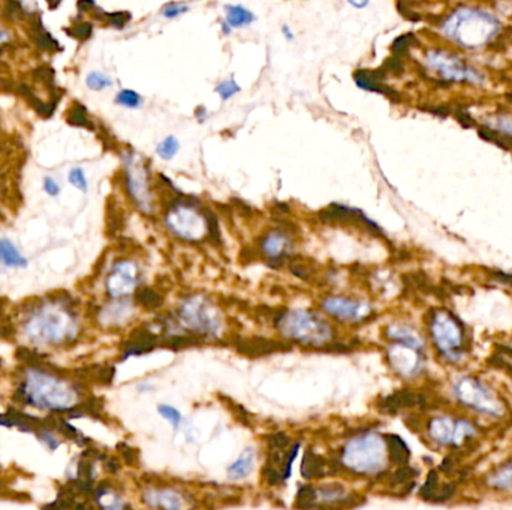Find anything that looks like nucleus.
Listing matches in <instances>:
<instances>
[{
  "mask_svg": "<svg viewBox=\"0 0 512 510\" xmlns=\"http://www.w3.org/2000/svg\"><path fill=\"white\" fill-rule=\"evenodd\" d=\"M443 32L457 44L477 48L489 42L499 32V21L487 12L475 9L457 11L443 24Z\"/></svg>",
  "mask_w": 512,
  "mask_h": 510,
  "instance_id": "f257e3e1",
  "label": "nucleus"
},
{
  "mask_svg": "<svg viewBox=\"0 0 512 510\" xmlns=\"http://www.w3.org/2000/svg\"><path fill=\"white\" fill-rule=\"evenodd\" d=\"M24 398L45 410H68L77 404V392L68 383L41 371H30L24 383Z\"/></svg>",
  "mask_w": 512,
  "mask_h": 510,
  "instance_id": "f03ea898",
  "label": "nucleus"
},
{
  "mask_svg": "<svg viewBox=\"0 0 512 510\" xmlns=\"http://www.w3.org/2000/svg\"><path fill=\"white\" fill-rule=\"evenodd\" d=\"M280 332L291 340L310 346L327 344L333 337V329L328 323L318 315L295 310L276 317Z\"/></svg>",
  "mask_w": 512,
  "mask_h": 510,
  "instance_id": "7ed1b4c3",
  "label": "nucleus"
},
{
  "mask_svg": "<svg viewBox=\"0 0 512 510\" xmlns=\"http://www.w3.org/2000/svg\"><path fill=\"white\" fill-rule=\"evenodd\" d=\"M388 446L379 435H363L349 442L343 452V463L357 473L371 475L385 467Z\"/></svg>",
  "mask_w": 512,
  "mask_h": 510,
  "instance_id": "20e7f679",
  "label": "nucleus"
},
{
  "mask_svg": "<svg viewBox=\"0 0 512 510\" xmlns=\"http://www.w3.org/2000/svg\"><path fill=\"white\" fill-rule=\"evenodd\" d=\"M453 392L460 404L475 410L477 413L493 418H501L505 413V407L497 395L475 377L457 379L453 384Z\"/></svg>",
  "mask_w": 512,
  "mask_h": 510,
  "instance_id": "39448f33",
  "label": "nucleus"
},
{
  "mask_svg": "<svg viewBox=\"0 0 512 510\" xmlns=\"http://www.w3.org/2000/svg\"><path fill=\"white\" fill-rule=\"evenodd\" d=\"M430 334L436 349L449 363H458L463 358V328L448 312L439 310L431 316Z\"/></svg>",
  "mask_w": 512,
  "mask_h": 510,
  "instance_id": "423d86ee",
  "label": "nucleus"
},
{
  "mask_svg": "<svg viewBox=\"0 0 512 510\" xmlns=\"http://www.w3.org/2000/svg\"><path fill=\"white\" fill-rule=\"evenodd\" d=\"M73 322L69 315L56 310H42L32 317L28 325L29 337L41 343H60L71 337Z\"/></svg>",
  "mask_w": 512,
  "mask_h": 510,
  "instance_id": "0eeeda50",
  "label": "nucleus"
},
{
  "mask_svg": "<svg viewBox=\"0 0 512 510\" xmlns=\"http://www.w3.org/2000/svg\"><path fill=\"white\" fill-rule=\"evenodd\" d=\"M180 320L198 334L213 335L220 328V317L215 307H211L201 296L187 298L180 307Z\"/></svg>",
  "mask_w": 512,
  "mask_h": 510,
  "instance_id": "6e6552de",
  "label": "nucleus"
},
{
  "mask_svg": "<svg viewBox=\"0 0 512 510\" xmlns=\"http://www.w3.org/2000/svg\"><path fill=\"white\" fill-rule=\"evenodd\" d=\"M477 428L470 420L454 416H438L429 425L430 439L439 446H460L475 435Z\"/></svg>",
  "mask_w": 512,
  "mask_h": 510,
  "instance_id": "1a4fd4ad",
  "label": "nucleus"
},
{
  "mask_svg": "<svg viewBox=\"0 0 512 510\" xmlns=\"http://www.w3.org/2000/svg\"><path fill=\"white\" fill-rule=\"evenodd\" d=\"M167 225L169 226L171 232L189 241L199 240L206 231L208 232L207 217L204 220L203 216L198 214L191 205L184 204L171 210V213L167 217Z\"/></svg>",
  "mask_w": 512,
  "mask_h": 510,
  "instance_id": "9d476101",
  "label": "nucleus"
},
{
  "mask_svg": "<svg viewBox=\"0 0 512 510\" xmlns=\"http://www.w3.org/2000/svg\"><path fill=\"white\" fill-rule=\"evenodd\" d=\"M429 66L438 71L442 77L453 81H468L480 83L481 77L475 69L466 65L463 60L446 51H431L427 56Z\"/></svg>",
  "mask_w": 512,
  "mask_h": 510,
  "instance_id": "9b49d317",
  "label": "nucleus"
},
{
  "mask_svg": "<svg viewBox=\"0 0 512 510\" xmlns=\"http://www.w3.org/2000/svg\"><path fill=\"white\" fill-rule=\"evenodd\" d=\"M322 308L330 316H334L342 322H361L371 315V307L343 296H330L322 303Z\"/></svg>",
  "mask_w": 512,
  "mask_h": 510,
  "instance_id": "f8f14e48",
  "label": "nucleus"
},
{
  "mask_svg": "<svg viewBox=\"0 0 512 510\" xmlns=\"http://www.w3.org/2000/svg\"><path fill=\"white\" fill-rule=\"evenodd\" d=\"M388 360L393 370L403 377H414L422 368V356L419 349L402 343H394L388 351Z\"/></svg>",
  "mask_w": 512,
  "mask_h": 510,
  "instance_id": "ddd939ff",
  "label": "nucleus"
},
{
  "mask_svg": "<svg viewBox=\"0 0 512 510\" xmlns=\"http://www.w3.org/2000/svg\"><path fill=\"white\" fill-rule=\"evenodd\" d=\"M319 217L323 221H327V223L351 221V223H354L355 226H361V228H363L367 232H371L374 235H379L381 233V229L378 228L376 223H374L373 220H370L366 214H363L358 210L347 208L345 205L333 204L331 207H328L326 210H322L321 213H319Z\"/></svg>",
  "mask_w": 512,
  "mask_h": 510,
  "instance_id": "4468645a",
  "label": "nucleus"
},
{
  "mask_svg": "<svg viewBox=\"0 0 512 510\" xmlns=\"http://www.w3.org/2000/svg\"><path fill=\"white\" fill-rule=\"evenodd\" d=\"M136 267L128 260L119 262L112 268L107 280V291L111 296H126L136 288Z\"/></svg>",
  "mask_w": 512,
  "mask_h": 510,
  "instance_id": "2eb2a0df",
  "label": "nucleus"
},
{
  "mask_svg": "<svg viewBox=\"0 0 512 510\" xmlns=\"http://www.w3.org/2000/svg\"><path fill=\"white\" fill-rule=\"evenodd\" d=\"M128 186L129 192L133 198V201L138 204V207L144 211V213H152V198H150V192L147 188V177L145 172L141 166H131L128 164Z\"/></svg>",
  "mask_w": 512,
  "mask_h": 510,
  "instance_id": "dca6fc26",
  "label": "nucleus"
},
{
  "mask_svg": "<svg viewBox=\"0 0 512 510\" xmlns=\"http://www.w3.org/2000/svg\"><path fill=\"white\" fill-rule=\"evenodd\" d=\"M291 243L288 235L280 231H273L267 233L261 241V250L270 260H282L290 253Z\"/></svg>",
  "mask_w": 512,
  "mask_h": 510,
  "instance_id": "f3484780",
  "label": "nucleus"
},
{
  "mask_svg": "<svg viewBox=\"0 0 512 510\" xmlns=\"http://www.w3.org/2000/svg\"><path fill=\"white\" fill-rule=\"evenodd\" d=\"M237 349H239V352L249 355V356H264V355H270L274 352L288 351L290 347L279 341H273V340H267L262 337H252V339H244L240 343H237Z\"/></svg>",
  "mask_w": 512,
  "mask_h": 510,
  "instance_id": "a211bd4d",
  "label": "nucleus"
},
{
  "mask_svg": "<svg viewBox=\"0 0 512 510\" xmlns=\"http://www.w3.org/2000/svg\"><path fill=\"white\" fill-rule=\"evenodd\" d=\"M159 344H160V339L156 334L150 332L147 329H138L132 335L131 340L126 343L123 358L147 353L150 351H153L155 347Z\"/></svg>",
  "mask_w": 512,
  "mask_h": 510,
  "instance_id": "6ab92c4d",
  "label": "nucleus"
},
{
  "mask_svg": "<svg viewBox=\"0 0 512 510\" xmlns=\"http://www.w3.org/2000/svg\"><path fill=\"white\" fill-rule=\"evenodd\" d=\"M183 497L174 490H152L147 491L144 495V500L147 504L153 507H164V509H180L184 506Z\"/></svg>",
  "mask_w": 512,
  "mask_h": 510,
  "instance_id": "aec40b11",
  "label": "nucleus"
},
{
  "mask_svg": "<svg viewBox=\"0 0 512 510\" xmlns=\"http://www.w3.org/2000/svg\"><path fill=\"white\" fill-rule=\"evenodd\" d=\"M328 467H330V463L326 458L316 455L309 449V451H306L304 458H303L302 475L306 479H321L323 476H327V471H330V470H327Z\"/></svg>",
  "mask_w": 512,
  "mask_h": 510,
  "instance_id": "412c9836",
  "label": "nucleus"
},
{
  "mask_svg": "<svg viewBox=\"0 0 512 510\" xmlns=\"http://www.w3.org/2000/svg\"><path fill=\"white\" fill-rule=\"evenodd\" d=\"M386 335H388V339H391L395 343L412 346L419 351L424 346L418 332L405 325H391L388 329H386Z\"/></svg>",
  "mask_w": 512,
  "mask_h": 510,
  "instance_id": "4be33fe9",
  "label": "nucleus"
},
{
  "mask_svg": "<svg viewBox=\"0 0 512 510\" xmlns=\"http://www.w3.org/2000/svg\"><path fill=\"white\" fill-rule=\"evenodd\" d=\"M0 262L8 268L28 267V260L17 250V247L6 238L0 240Z\"/></svg>",
  "mask_w": 512,
  "mask_h": 510,
  "instance_id": "5701e85b",
  "label": "nucleus"
},
{
  "mask_svg": "<svg viewBox=\"0 0 512 510\" xmlns=\"http://www.w3.org/2000/svg\"><path fill=\"white\" fill-rule=\"evenodd\" d=\"M29 35L32 41L40 47L42 49H48V51H59L60 49V45L57 41H54L52 38V35L47 33L42 28V23L41 20L37 21H32L30 24V29H29Z\"/></svg>",
  "mask_w": 512,
  "mask_h": 510,
  "instance_id": "b1692460",
  "label": "nucleus"
},
{
  "mask_svg": "<svg viewBox=\"0 0 512 510\" xmlns=\"http://www.w3.org/2000/svg\"><path fill=\"white\" fill-rule=\"evenodd\" d=\"M254 461H255V452L252 449H246L239 458H237V461L228 467L230 478L231 479L246 478L254 468Z\"/></svg>",
  "mask_w": 512,
  "mask_h": 510,
  "instance_id": "393cba45",
  "label": "nucleus"
},
{
  "mask_svg": "<svg viewBox=\"0 0 512 510\" xmlns=\"http://www.w3.org/2000/svg\"><path fill=\"white\" fill-rule=\"evenodd\" d=\"M386 446H388V458L395 464H406L409 459V447L398 437V435H388L386 437Z\"/></svg>",
  "mask_w": 512,
  "mask_h": 510,
  "instance_id": "a878e982",
  "label": "nucleus"
},
{
  "mask_svg": "<svg viewBox=\"0 0 512 510\" xmlns=\"http://www.w3.org/2000/svg\"><path fill=\"white\" fill-rule=\"evenodd\" d=\"M414 401H415L414 395H412L407 391H402V392H397V394L386 396L385 400L381 403V408L385 410V412L395 413L403 407L412 406V404H414Z\"/></svg>",
  "mask_w": 512,
  "mask_h": 510,
  "instance_id": "bb28decb",
  "label": "nucleus"
},
{
  "mask_svg": "<svg viewBox=\"0 0 512 510\" xmlns=\"http://www.w3.org/2000/svg\"><path fill=\"white\" fill-rule=\"evenodd\" d=\"M489 485L494 490H512V461L499 467L489 478Z\"/></svg>",
  "mask_w": 512,
  "mask_h": 510,
  "instance_id": "cd10ccee",
  "label": "nucleus"
},
{
  "mask_svg": "<svg viewBox=\"0 0 512 510\" xmlns=\"http://www.w3.org/2000/svg\"><path fill=\"white\" fill-rule=\"evenodd\" d=\"M227 23L231 28H243L255 20L252 12L244 9L243 6H227Z\"/></svg>",
  "mask_w": 512,
  "mask_h": 510,
  "instance_id": "c85d7f7f",
  "label": "nucleus"
},
{
  "mask_svg": "<svg viewBox=\"0 0 512 510\" xmlns=\"http://www.w3.org/2000/svg\"><path fill=\"white\" fill-rule=\"evenodd\" d=\"M136 303L147 310H156L162 305V295L152 288H143L136 292Z\"/></svg>",
  "mask_w": 512,
  "mask_h": 510,
  "instance_id": "c756f323",
  "label": "nucleus"
},
{
  "mask_svg": "<svg viewBox=\"0 0 512 510\" xmlns=\"http://www.w3.org/2000/svg\"><path fill=\"white\" fill-rule=\"evenodd\" d=\"M68 123L73 124V126H81L87 129H93V124L85 114V108L80 104H75L71 109V114L68 117Z\"/></svg>",
  "mask_w": 512,
  "mask_h": 510,
  "instance_id": "7c9ffc66",
  "label": "nucleus"
},
{
  "mask_svg": "<svg viewBox=\"0 0 512 510\" xmlns=\"http://www.w3.org/2000/svg\"><path fill=\"white\" fill-rule=\"evenodd\" d=\"M297 506L298 507H315L316 506V488L306 485L302 487L297 494Z\"/></svg>",
  "mask_w": 512,
  "mask_h": 510,
  "instance_id": "2f4dec72",
  "label": "nucleus"
},
{
  "mask_svg": "<svg viewBox=\"0 0 512 510\" xmlns=\"http://www.w3.org/2000/svg\"><path fill=\"white\" fill-rule=\"evenodd\" d=\"M179 141L174 138V136H168V138L165 141H162L157 147V154L162 157V159H172L174 156L177 154L179 152Z\"/></svg>",
  "mask_w": 512,
  "mask_h": 510,
  "instance_id": "473e14b6",
  "label": "nucleus"
},
{
  "mask_svg": "<svg viewBox=\"0 0 512 510\" xmlns=\"http://www.w3.org/2000/svg\"><path fill=\"white\" fill-rule=\"evenodd\" d=\"M157 412L160 413V416L162 418H164V419H167L168 422H169V424L174 427V428H179L180 427V424H181V415H180V412H179V410L177 408H174V407H171V406H165V404H162V406H159L157 407Z\"/></svg>",
  "mask_w": 512,
  "mask_h": 510,
  "instance_id": "72a5a7b5",
  "label": "nucleus"
},
{
  "mask_svg": "<svg viewBox=\"0 0 512 510\" xmlns=\"http://www.w3.org/2000/svg\"><path fill=\"white\" fill-rule=\"evenodd\" d=\"M87 85H89L93 90H102V89H105V87L111 85V80L108 77H105L104 73L93 72L89 77H87Z\"/></svg>",
  "mask_w": 512,
  "mask_h": 510,
  "instance_id": "f704fd0d",
  "label": "nucleus"
},
{
  "mask_svg": "<svg viewBox=\"0 0 512 510\" xmlns=\"http://www.w3.org/2000/svg\"><path fill=\"white\" fill-rule=\"evenodd\" d=\"M117 102L120 105L129 107V108H136L141 105V97L140 95H136L132 90H123L119 96H117Z\"/></svg>",
  "mask_w": 512,
  "mask_h": 510,
  "instance_id": "c9c22d12",
  "label": "nucleus"
},
{
  "mask_svg": "<svg viewBox=\"0 0 512 510\" xmlns=\"http://www.w3.org/2000/svg\"><path fill=\"white\" fill-rule=\"evenodd\" d=\"M298 451H299V444L295 443L292 449L290 452H286V456H285V463H283V480L288 479L291 476V470H292V466H294V461L295 458L298 455Z\"/></svg>",
  "mask_w": 512,
  "mask_h": 510,
  "instance_id": "e433bc0d",
  "label": "nucleus"
},
{
  "mask_svg": "<svg viewBox=\"0 0 512 510\" xmlns=\"http://www.w3.org/2000/svg\"><path fill=\"white\" fill-rule=\"evenodd\" d=\"M239 90H240L239 85H237L235 81H232V80L219 84L218 89H216V92L220 95V97L223 99V101H227V99L232 97L235 93H239Z\"/></svg>",
  "mask_w": 512,
  "mask_h": 510,
  "instance_id": "4c0bfd02",
  "label": "nucleus"
},
{
  "mask_svg": "<svg viewBox=\"0 0 512 510\" xmlns=\"http://www.w3.org/2000/svg\"><path fill=\"white\" fill-rule=\"evenodd\" d=\"M66 32H68V35L73 36V38H77V40H87V38H90V35H92V24L81 23V24H78V26H73L72 29H68Z\"/></svg>",
  "mask_w": 512,
  "mask_h": 510,
  "instance_id": "58836bf2",
  "label": "nucleus"
},
{
  "mask_svg": "<svg viewBox=\"0 0 512 510\" xmlns=\"http://www.w3.org/2000/svg\"><path fill=\"white\" fill-rule=\"evenodd\" d=\"M291 440L285 432H276L268 437V446L273 449H286L290 446Z\"/></svg>",
  "mask_w": 512,
  "mask_h": 510,
  "instance_id": "ea45409f",
  "label": "nucleus"
},
{
  "mask_svg": "<svg viewBox=\"0 0 512 510\" xmlns=\"http://www.w3.org/2000/svg\"><path fill=\"white\" fill-rule=\"evenodd\" d=\"M69 181L77 189H80L83 192L87 190V180H85L84 172L80 168H75V169L71 171V174H69Z\"/></svg>",
  "mask_w": 512,
  "mask_h": 510,
  "instance_id": "a19ab883",
  "label": "nucleus"
},
{
  "mask_svg": "<svg viewBox=\"0 0 512 510\" xmlns=\"http://www.w3.org/2000/svg\"><path fill=\"white\" fill-rule=\"evenodd\" d=\"M33 77L36 80H40L42 83H45L47 85H53V78H54V73L53 71L49 68H45V66H41L33 71Z\"/></svg>",
  "mask_w": 512,
  "mask_h": 510,
  "instance_id": "79ce46f5",
  "label": "nucleus"
},
{
  "mask_svg": "<svg viewBox=\"0 0 512 510\" xmlns=\"http://www.w3.org/2000/svg\"><path fill=\"white\" fill-rule=\"evenodd\" d=\"M264 478H266V482L270 485H279L283 480L282 473L276 467L268 466V464L264 468Z\"/></svg>",
  "mask_w": 512,
  "mask_h": 510,
  "instance_id": "37998d69",
  "label": "nucleus"
},
{
  "mask_svg": "<svg viewBox=\"0 0 512 510\" xmlns=\"http://www.w3.org/2000/svg\"><path fill=\"white\" fill-rule=\"evenodd\" d=\"M186 11H187V6H184V5L169 4L168 6L164 8V12H162V14H164V17H167V18H176L180 14H184Z\"/></svg>",
  "mask_w": 512,
  "mask_h": 510,
  "instance_id": "c03bdc74",
  "label": "nucleus"
},
{
  "mask_svg": "<svg viewBox=\"0 0 512 510\" xmlns=\"http://www.w3.org/2000/svg\"><path fill=\"white\" fill-rule=\"evenodd\" d=\"M129 20H131V16L128 14V12H117V14H111L109 16L111 24H112V26H116V28H123L124 24H126Z\"/></svg>",
  "mask_w": 512,
  "mask_h": 510,
  "instance_id": "a18cd8bd",
  "label": "nucleus"
},
{
  "mask_svg": "<svg viewBox=\"0 0 512 510\" xmlns=\"http://www.w3.org/2000/svg\"><path fill=\"white\" fill-rule=\"evenodd\" d=\"M44 190L49 195V196H56V195H59V192H60V188H59V184L53 180V178H45L44 180Z\"/></svg>",
  "mask_w": 512,
  "mask_h": 510,
  "instance_id": "49530a36",
  "label": "nucleus"
},
{
  "mask_svg": "<svg viewBox=\"0 0 512 510\" xmlns=\"http://www.w3.org/2000/svg\"><path fill=\"white\" fill-rule=\"evenodd\" d=\"M123 456L126 458L128 464L131 466H136L138 464V455H136L135 449H131V447H126V451H123Z\"/></svg>",
  "mask_w": 512,
  "mask_h": 510,
  "instance_id": "de8ad7c7",
  "label": "nucleus"
},
{
  "mask_svg": "<svg viewBox=\"0 0 512 510\" xmlns=\"http://www.w3.org/2000/svg\"><path fill=\"white\" fill-rule=\"evenodd\" d=\"M95 6L93 0H80L78 2V9L83 12H87L89 9H92Z\"/></svg>",
  "mask_w": 512,
  "mask_h": 510,
  "instance_id": "09e8293b",
  "label": "nucleus"
},
{
  "mask_svg": "<svg viewBox=\"0 0 512 510\" xmlns=\"http://www.w3.org/2000/svg\"><path fill=\"white\" fill-rule=\"evenodd\" d=\"M347 2L354 5L355 8H364V6H367L369 0H347Z\"/></svg>",
  "mask_w": 512,
  "mask_h": 510,
  "instance_id": "8fccbe9b",
  "label": "nucleus"
},
{
  "mask_svg": "<svg viewBox=\"0 0 512 510\" xmlns=\"http://www.w3.org/2000/svg\"><path fill=\"white\" fill-rule=\"evenodd\" d=\"M283 33L286 35V38H288L290 41H291V40H294V35H292V33L290 32V29H288V28H286V26L283 28Z\"/></svg>",
  "mask_w": 512,
  "mask_h": 510,
  "instance_id": "3c124183",
  "label": "nucleus"
}]
</instances>
